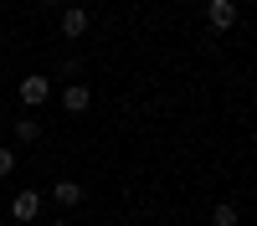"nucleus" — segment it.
<instances>
[{
	"label": "nucleus",
	"mask_w": 257,
	"mask_h": 226,
	"mask_svg": "<svg viewBox=\"0 0 257 226\" xmlns=\"http://www.w3.org/2000/svg\"><path fill=\"white\" fill-rule=\"evenodd\" d=\"M36 211H41V195H36V190H21V195L11 200V216H16V221H31Z\"/></svg>",
	"instance_id": "obj_4"
},
{
	"label": "nucleus",
	"mask_w": 257,
	"mask_h": 226,
	"mask_svg": "<svg viewBox=\"0 0 257 226\" xmlns=\"http://www.w3.org/2000/svg\"><path fill=\"white\" fill-rule=\"evenodd\" d=\"M52 200H57V205H82V185H77V180H57V185H52Z\"/></svg>",
	"instance_id": "obj_5"
},
{
	"label": "nucleus",
	"mask_w": 257,
	"mask_h": 226,
	"mask_svg": "<svg viewBox=\"0 0 257 226\" xmlns=\"http://www.w3.org/2000/svg\"><path fill=\"white\" fill-rule=\"evenodd\" d=\"M11 164H16V159H11V149H0V175H11Z\"/></svg>",
	"instance_id": "obj_9"
},
{
	"label": "nucleus",
	"mask_w": 257,
	"mask_h": 226,
	"mask_svg": "<svg viewBox=\"0 0 257 226\" xmlns=\"http://www.w3.org/2000/svg\"><path fill=\"white\" fill-rule=\"evenodd\" d=\"M88 31V11L72 6V11H62V36H82Z\"/></svg>",
	"instance_id": "obj_6"
},
{
	"label": "nucleus",
	"mask_w": 257,
	"mask_h": 226,
	"mask_svg": "<svg viewBox=\"0 0 257 226\" xmlns=\"http://www.w3.org/2000/svg\"><path fill=\"white\" fill-rule=\"evenodd\" d=\"M211 221H216V226H237V205H231V200H221V205H216V216H211Z\"/></svg>",
	"instance_id": "obj_8"
},
{
	"label": "nucleus",
	"mask_w": 257,
	"mask_h": 226,
	"mask_svg": "<svg viewBox=\"0 0 257 226\" xmlns=\"http://www.w3.org/2000/svg\"><path fill=\"white\" fill-rule=\"evenodd\" d=\"M47 98H52V82H47V77L31 72L26 82H21V103H26V108H36V103H47Z\"/></svg>",
	"instance_id": "obj_1"
},
{
	"label": "nucleus",
	"mask_w": 257,
	"mask_h": 226,
	"mask_svg": "<svg viewBox=\"0 0 257 226\" xmlns=\"http://www.w3.org/2000/svg\"><path fill=\"white\" fill-rule=\"evenodd\" d=\"M41 6H57V0H41Z\"/></svg>",
	"instance_id": "obj_10"
},
{
	"label": "nucleus",
	"mask_w": 257,
	"mask_h": 226,
	"mask_svg": "<svg viewBox=\"0 0 257 226\" xmlns=\"http://www.w3.org/2000/svg\"><path fill=\"white\" fill-rule=\"evenodd\" d=\"M52 226H67V221H52Z\"/></svg>",
	"instance_id": "obj_11"
},
{
	"label": "nucleus",
	"mask_w": 257,
	"mask_h": 226,
	"mask_svg": "<svg viewBox=\"0 0 257 226\" xmlns=\"http://www.w3.org/2000/svg\"><path fill=\"white\" fill-rule=\"evenodd\" d=\"M16 139H21V144H36V139H41V123H36V118H21V123H16Z\"/></svg>",
	"instance_id": "obj_7"
},
{
	"label": "nucleus",
	"mask_w": 257,
	"mask_h": 226,
	"mask_svg": "<svg viewBox=\"0 0 257 226\" xmlns=\"http://www.w3.org/2000/svg\"><path fill=\"white\" fill-rule=\"evenodd\" d=\"M206 16H211V26H216V31H231V26H237V6H231V0H211Z\"/></svg>",
	"instance_id": "obj_2"
},
{
	"label": "nucleus",
	"mask_w": 257,
	"mask_h": 226,
	"mask_svg": "<svg viewBox=\"0 0 257 226\" xmlns=\"http://www.w3.org/2000/svg\"><path fill=\"white\" fill-rule=\"evenodd\" d=\"M88 103H93V93L82 88V82H67V88H62V108H67V113H82Z\"/></svg>",
	"instance_id": "obj_3"
}]
</instances>
